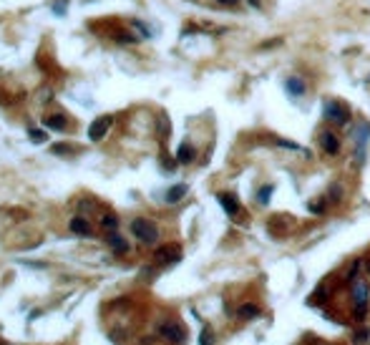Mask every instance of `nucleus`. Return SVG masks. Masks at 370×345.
<instances>
[{
    "label": "nucleus",
    "mask_w": 370,
    "mask_h": 345,
    "mask_svg": "<svg viewBox=\"0 0 370 345\" xmlns=\"http://www.w3.org/2000/svg\"><path fill=\"white\" fill-rule=\"evenodd\" d=\"M352 300H355V307H352V315L355 320H365L368 315V300H370V288L368 282H352Z\"/></svg>",
    "instance_id": "obj_1"
},
{
    "label": "nucleus",
    "mask_w": 370,
    "mask_h": 345,
    "mask_svg": "<svg viewBox=\"0 0 370 345\" xmlns=\"http://www.w3.org/2000/svg\"><path fill=\"white\" fill-rule=\"evenodd\" d=\"M131 232H134L136 239H141L144 245H154L156 239H159V230H156V224L149 222V219H134L131 222Z\"/></svg>",
    "instance_id": "obj_2"
},
{
    "label": "nucleus",
    "mask_w": 370,
    "mask_h": 345,
    "mask_svg": "<svg viewBox=\"0 0 370 345\" xmlns=\"http://www.w3.org/2000/svg\"><path fill=\"white\" fill-rule=\"evenodd\" d=\"M325 118L337 126H345L350 121V109L345 106V103H340V101H325V109H322Z\"/></svg>",
    "instance_id": "obj_3"
},
{
    "label": "nucleus",
    "mask_w": 370,
    "mask_h": 345,
    "mask_svg": "<svg viewBox=\"0 0 370 345\" xmlns=\"http://www.w3.org/2000/svg\"><path fill=\"white\" fill-rule=\"evenodd\" d=\"M159 333H161V338H166V340L174 343V345H184V343H186V330L176 323V320L164 323V325L159 327Z\"/></svg>",
    "instance_id": "obj_4"
},
{
    "label": "nucleus",
    "mask_w": 370,
    "mask_h": 345,
    "mask_svg": "<svg viewBox=\"0 0 370 345\" xmlns=\"http://www.w3.org/2000/svg\"><path fill=\"white\" fill-rule=\"evenodd\" d=\"M154 260H156L159 265H174V262L182 260V249H179V245H164V247L156 249Z\"/></svg>",
    "instance_id": "obj_5"
},
{
    "label": "nucleus",
    "mask_w": 370,
    "mask_h": 345,
    "mask_svg": "<svg viewBox=\"0 0 370 345\" xmlns=\"http://www.w3.org/2000/svg\"><path fill=\"white\" fill-rule=\"evenodd\" d=\"M111 124H113L111 116H101V118H96V121L88 126V139H91V141H101L103 136H106V131L111 129Z\"/></svg>",
    "instance_id": "obj_6"
},
{
    "label": "nucleus",
    "mask_w": 370,
    "mask_h": 345,
    "mask_svg": "<svg viewBox=\"0 0 370 345\" xmlns=\"http://www.w3.org/2000/svg\"><path fill=\"white\" fill-rule=\"evenodd\" d=\"M320 146H322V152L330 154V156L340 154V139L335 136L333 131H322V134H320Z\"/></svg>",
    "instance_id": "obj_7"
},
{
    "label": "nucleus",
    "mask_w": 370,
    "mask_h": 345,
    "mask_svg": "<svg viewBox=\"0 0 370 345\" xmlns=\"http://www.w3.org/2000/svg\"><path fill=\"white\" fill-rule=\"evenodd\" d=\"M370 136V126L368 124H360L358 131H355V149H358V164H363L365 159V141Z\"/></svg>",
    "instance_id": "obj_8"
},
{
    "label": "nucleus",
    "mask_w": 370,
    "mask_h": 345,
    "mask_svg": "<svg viewBox=\"0 0 370 345\" xmlns=\"http://www.w3.org/2000/svg\"><path fill=\"white\" fill-rule=\"evenodd\" d=\"M217 199H219L222 209H224V212H227L229 217H237V214H240V202H237V197H234V194L219 192V194H217Z\"/></svg>",
    "instance_id": "obj_9"
},
{
    "label": "nucleus",
    "mask_w": 370,
    "mask_h": 345,
    "mask_svg": "<svg viewBox=\"0 0 370 345\" xmlns=\"http://www.w3.org/2000/svg\"><path fill=\"white\" fill-rule=\"evenodd\" d=\"M285 88H287V94H290V96L300 98V96L307 91V83H305L300 76H290V78L285 81Z\"/></svg>",
    "instance_id": "obj_10"
},
{
    "label": "nucleus",
    "mask_w": 370,
    "mask_h": 345,
    "mask_svg": "<svg viewBox=\"0 0 370 345\" xmlns=\"http://www.w3.org/2000/svg\"><path fill=\"white\" fill-rule=\"evenodd\" d=\"M68 227H71L73 234H81V237H91V234H93L91 224H88V219H83V217H73V219L68 222Z\"/></svg>",
    "instance_id": "obj_11"
},
{
    "label": "nucleus",
    "mask_w": 370,
    "mask_h": 345,
    "mask_svg": "<svg viewBox=\"0 0 370 345\" xmlns=\"http://www.w3.org/2000/svg\"><path fill=\"white\" fill-rule=\"evenodd\" d=\"M43 124H46L51 131H66L68 129V118L63 114H51V116L43 118Z\"/></svg>",
    "instance_id": "obj_12"
},
{
    "label": "nucleus",
    "mask_w": 370,
    "mask_h": 345,
    "mask_svg": "<svg viewBox=\"0 0 370 345\" xmlns=\"http://www.w3.org/2000/svg\"><path fill=\"white\" fill-rule=\"evenodd\" d=\"M106 242H109V247H111L116 254H126V252H129L126 239H124L121 234H118V232H109V239H106Z\"/></svg>",
    "instance_id": "obj_13"
},
{
    "label": "nucleus",
    "mask_w": 370,
    "mask_h": 345,
    "mask_svg": "<svg viewBox=\"0 0 370 345\" xmlns=\"http://www.w3.org/2000/svg\"><path fill=\"white\" fill-rule=\"evenodd\" d=\"M194 156H197V152H194V146H191V144H182L179 152H176V161H179V164H191V161H194Z\"/></svg>",
    "instance_id": "obj_14"
},
{
    "label": "nucleus",
    "mask_w": 370,
    "mask_h": 345,
    "mask_svg": "<svg viewBox=\"0 0 370 345\" xmlns=\"http://www.w3.org/2000/svg\"><path fill=\"white\" fill-rule=\"evenodd\" d=\"M186 189H189L186 184H174V187L166 192V202H169V204H176V202H179L184 194H186Z\"/></svg>",
    "instance_id": "obj_15"
},
{
    "label": "nucleus",
    "mask_w": 370,
    "mask_h": 345,
    "mask_svg": "<svg viewBox=\"0 0 370 345\" xmlns=\"http://www.w3.org/2000/svg\"><path fill=\"white\" fill-rule=\"evenodd\" d=\"M257 315H259V307H257V305H252V303H249V305H242L240 310H237V318H240V320L257 318Z\"/></svg>",
    "instance_id": "obj_16"
},
{
    "label": "nucleus",
    "mask_w": 370,
    "mask_h": 345,
    "mask_svg": "<svg viewBox=\"0 0 370 345\" xmlns=\"http://www.w3.org/2000/svg\"><path fill=\"white\" fill-rule=\"evenodd\" d=\"M325 199H328L330 204H340V202H343V187L333 184V187L328 189V197H325Z\"/></svg>",
    "instance_id": "obj_17"
},
{
    "label": "nucleus",
    "mask_w": 370,
    "mask_h": 345,
    "mask_svg": "<svg viewBox=\"0 0 370 345\" xmlns=\"http://www.w3.org/2000/svg\"><path fill=\"white\" fill-rule=\"evenodd\" d=\"M101 227L106 232H116L118 230V217L116 214H103L101 217Z\"/></svg>",
    "instance_id": "obj_18"
},
{
    "label": "nucleus",
    "mask_w": 370,
    "mask_h": 345,
    "mask_svg": "<svg viewBox=\"0 0 370 345\" xmlns=\"http://www.w3.org/2000/svg\"><path fill=\"white\" fill-rule=\"evenodd\" d=\"M368 340H370V330H368V327H358V330L352 333V343H355V345H365Z\"/></svg>",
    "instance_id": "obj_19"
},
{
    "label": "nucleus",
    "mask_w": 370,
    "mask_h": 345,
    "mask_svg": "<svg viewBox=\"0 0 370 345\" xmlns=\"http://www.w3.org/2000/svg\"><path fill=\"white\" fill-rule=\"evenodd\" d=\"M272 192H275V187H272V184H264V187L257 192V202H259V204H267V202H270V197H272Z\"/></svg>",
    "instance_id": "obj_20"
},
{
    "label": "nucleus",
    "mask_w": 370,
    "mask_h": 345,
    "mask_svg": "<svg viewBox=\"0 0 370 345\" xmlns=\"http://www.w3.org/2000/svg\"><path fill=\"white\" fill-rule=\"evenodd\" d=\"M325 207H328V199H315V202H310V204H307V209H310L313 214H322V212H325Z\"/></svg>",
    "instance_id": "obj_21"
},
{
    "label": "nucleus",
    "mask_w": 370,
    "mask_h": 345,
    "mask_svg": "<svg viewBox=\"0 0 370 345\" xmlns=\"http://www.w3.org/2000/svg\"><path fill=\"white\" fill-rule=\"evenodd\" d=\"M199 345H214V333H212V327L206 325L202 330V335H199Z\"/></svg>",
    "instance_id": "obj_22"
},
{
    "label": "nucleus",
    "mask_w": 370,
    "mask_h": 345,
    "mask_svg": "<svg viewBox=\"0 0 370 345\" xmlns=\"http://www.w3.org/2000/svg\"><path fill=\"white\" fill-rule=\"evenodd\" d=\"M28 136H31V141H36V144H43V141H46V131H40V129H28Z\"/></svg>",
    "instance_id": "obj_23"
},
{
    "label": "nucleus",
    "mask_w": 370,
    "mask_h": 345,
    "mask_svg": "<svg viewBox=\"0 0 370 345\" xmlns=\"http://www.w3.org/2000/svg\"><path fill=\"white\" fill-rule=\"evenodd\" d=\"M113 38H116L118 43H134V40H136L134 36L126 33V31H116V33H113Z\"/></svg>",
    "instance_id": "obj_24"
},
{
    "label": "nucleus",
    "mask_w": 370,
    "mask_h": 345,
    "mask_svg": "<svg viewBox=\"0 0 370 345\" xmlns=\"http://www.w3.org/2000/svg\"><path fill=\"white\" fill-rule=\"evenodd\" d=\"M358 269H360V260H355L352 267H350V275H348V282H350V285L355 282V277H358Z\"/></svg>",
    "instance_id": "obj_25"
},
{
    "label": "nucleus",
    "mask_w": 370,
    "mask_h": 345,
    "mask_svg": "<svg viewBox=\"0 0 370 345\" xmlns=\"http://www.w3.org/2000/svg\"><path fill=\"white\" fill-rule=\"evenodd\" d=\"M71 152H73V149L68 144H56L53 146V154H71Z\"/></svg>",
    "instance_id": "obj_26"
},
{
    "label": "nucleus",
    "mask_w": 370,
    "mask_h": 345,
    "mask_svg": "<svg viewBox=\"0 0 370 345\" xmlns=\"http://www.w3.org/2000/svg\"><path fill=\"white\" fill-rule=\"evenodd\" d=\"M277 146H282V149H295V152H297V144H295V141H285V139H277Z\"/></svg>",
    "instance_id": "obj_27"
},
{
    "label": "nucleus",
    "mask_w": 370,
    "mask_h": 345,
    "mask_svg": "<svg viewBox=\"0 0 370 345\" xmlns=\"http://www.w3.org/2000/svg\"><path fill=\"white\" fill-rule=\"evenodd\" d=\"M277 43H282V38H275V40H264V43H262V48H275Z\"/></svg>",
    "instance_id": "obj_28"
},
{
    "label": "nucleus",
    "mask_w": 370,
    "mask_h": 345,
    "mask_svg": "<svg viewBox=\"0 0 370 345\" xmlns=\"http://www.w3.org/2000/svg\"><path fill=\"white\" fill-rule=\"evenodd\" d=\"M58 8H53V10H58V16H63L66 13V0H61V3H56Z\"/></svg>",
    "instance_id": "obj_29"
},
{
    "label": "nucleus",
    "mask_w": 370,
    "mask_h": 345,
    "mask_svg": "<svg viewBox=\"0 0 370 345\" xmlns=\"http://www.w3.org/2000/svg\"><path fill=\"white\" fill-rule=\"evenodd\" d=\"M217 3H219V5H237L240 0H217Z\"/></svg>",
    "instance_id": "obj_30"
},
{
    "label": "nucleus",
    "mask_w": 370,
    "mask_h": 345,
    "mask_svg": "<svg viewBox=\"0 0 370 345\" xmlns=\"http://www.w3.org/2000/svg\"><path fill=\"white\" fill-rule=\"evenodd\" d=\"M365 272L370 275V257H368V262H365Z\"/></svg>",
    "instance_id": "obj_31"
},
{
    "label": "nucleus",
    "mask_w": 370,
    "mask_h": 345,
    "mask_svg": "<svg viewBox=\"0 0 370 345\" xmlns=\"http://www.w3.org/2000/svg\"><path fill=\"white\" fill-rule=\"evenodd\" d=\"M249 3H252V5H259V0H249Z\"/></svg>",
    "instance_id": "obj_32"
}]
</instances>
